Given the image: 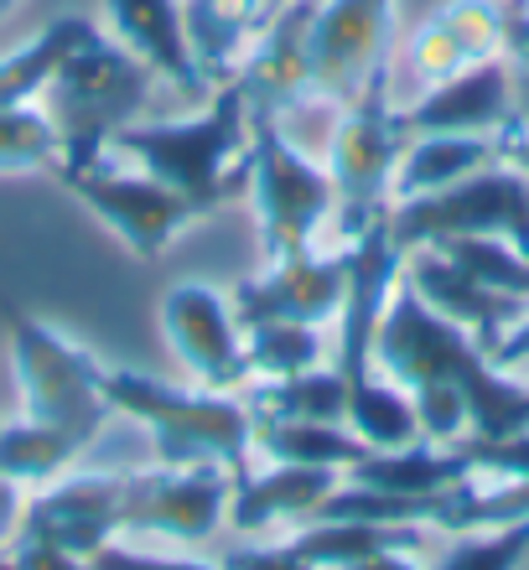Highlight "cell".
Here are the masks:
<instances>
[{"label": "cell", "mask_w": 529, "mask_h": 570, "mask_svg": "<svg viewBox=\"0 0 529 570\" xmlns=\"http://www.w3.org/2000/svg\"><path fill=\"white\" fill-rule=\"evenodd\" d=\"M499 161H509L515 171H525V177H529V136H525V130L499 136Z\"/></svg>", "instance_id": "cell-42"}, {"label": "cell", "mask_w": 529, "mask_h": 570, "mask_svg": "<svg viewBox=\"0 0 529 570\" xmlns=\"http://www.w3.org/2000/svg\"><path fill=\"white\" fill-rule=\"evenodd\" d=\"M109 156L151 171L203 218L234 193H249V115L234 83L213 89V105L193 120L125 125L109 140Z\"/></svg>", "instance_id": "cell-2"}, {"label": "cell", "mask_w": 529, "mask_h": 570, "mask_svg": "<svg viewBox=\"0 0 529 570\" xmlns=\"http://www.w3.org/2000/svg\"><path fill=\"white\" fill-rule=\"evenodd\" d=\"M286 550L312 570H353L384 550H421V524H369V519H312L291 529Z\"/></svg>", "instance_id": "cell-23"}, {"label": "cell", "mask_w": 529, "mask_h": 570, "mask_svg": "<svg viewBox=\"0 0 529 570\" xmlns=\"http://www.w3.org/2000/svg\"><path fill=\"white\" fill-rule=\"evenodd\" d=\"M275 6H281V0H275Z\"/></svg>", "instance_id": "cell-47"}, {"label": "cell", "mask_w": 529, "mask_h": 570, "mask_svg": "<svg viewBox=\"0 0 529 570\" xmlns=\"http://www.w3.org/2000/svg\"><path fill=\"white\" fill-rule=\"evenodd\" d=\"M503 58L515 68H529V6H509L503 11Z\"/></svg>", "instance_id": "cell-39"}, {"label": "cell", "mask_w": 529, "mask_h": 570, "mask_svg": "<svg viewBox=\"0 0 529 570\" xmlns=\"http://www.w3.org/2000/svg\"><path fill=\"white\" fill-rule=\"evenodd\" d=\"M349 431L374 451H400L421 435V421H415L410 394L374 368L363 384H349Z\"/></svg>", "instance_id": "cell-30"}, {"label": "cell", "mask_w": 529, "mask_h": 570, "mask_svg": "<svg viewBox=\"0 0 529 570\" xmlns=\"http://www.w3.org/2000/svg\"><path fill=\"white\" fill-rule=\"evenodd\" d=\"M94 31L99 27L84 21V16H58L52 27H42L37 37H27L21 47H11V52L0 58V109L37 105L42 89L52 83V73L68 62V52H78Z\"/></svg>", "instance_id": "cell-27"}, {"label": "cell", "mask_w": 529, "mask_h": 570, "mask_svg": "<svg viewBox=\"0 0 529 570\" xmlns=\"http://www.w3.org/2000/svg\"><path fill=\"white\" fill-rule=\"evenodd\" d=\"M337 482H343L337 466H281V462H271V472L234 482L228 524L239 529V534L302 529L322 513V503L333 498Z\"/></svg>", "instance_id": "cell-21"}, {"label": "cell", "mask_w": 529, "mask_h": 570, "mask_svg": "<svg viewBox=\"0 0 529 570\" xmlns=\"http://www.w3.org/2000/svg\"><path fill=\"white\" fill-rule=\"evenodd\" d=\"M151 83H156V73L136 52H125L115 37H99V31H94L78 52H68V62L52 73V83H47L42 99H37L62 136L58 177L84 171V166H94L99 156H109L115 130H125V125L146 109Z\"/></svg>", "instance_id": "cell-4"}, {"label": "cell", "mask_w": 529, "mask_h": 570, "mask_svg": "<svg viewBox=\"0 0 529 570\" xmlns=\"http://www.w3.org/2000/svg\"><path fill=\"white\" fill-rule=\"evenodd\" d=\"M405 125L390 105V89L369 94L359 105L337 109L333 140H327V177H333V218L337 249H349L369 224L390 218L394 208V166L405 150Z\"/></svg>", "instance_id": "cell-7"}, {"label": "cell", "mask_w": 529, "mask_h": 570, "mask_svg": "<svg viewBox=\"0 0 529 570\" xmlns=\"http://www.w3.org/2000/svg\"><path fill=\"white\" fill-rule=\"evenodd\" d=\"M317 0H281L244 58L234 89L249 120L286 125L296 109L312 105V58H306V27Z\"/></svg>", "instance_id": "cell-15"}, {"label": "cell", "mask_w": 529, "mask_h": 570, "mask_svg": "<svg viewBox=\"0 0 529 570\" xmlns=\"http://www.w3.org/2000/svg\"><path fill=\"white\" fill-rule=\"evenodd\" d=\"M105 394L115 415L146 425L161 466H224L234 472V482L249 478L255 415L244 405V394L197 390V384L187 390L136 368H109Z\"/></svg>", "instance_id": "cell-3"}, {"label": "cell", "mask_w": 529, "mask_h": 570, "mask_svg": "<svg viewBox=\"0 0 529 570\" xmlns=\"http://www.w3.org/2000/svg\"><path fill=\"white\" fill-rule=\"evenodd\" d=\"M529 556V524H499V529H468L441 556L437 570H519Z\"/></svg>", "instance_id": "cell-34"}, {"label": "cell", "mask_w": 529, "mask_h": 570, "mask_svg": "<svg viewBox=\"0 0 529 570\" xmlns=\"http://www.w3.org/2000/svg\"><path fill=\"white\" fill-rule=\"evenodd\" d=\"M62 187H68L94 218H105L109 234L140 259L161 255L182 228L197 218L167 181H156L151 171H140V166H120L115 156H99V161L84 166V171H68Z\"/></svg>", "instance_id": "cell-10"}, {"label": "cell", "mask_w": 529, "mask_h": 570, "mask_svg": "<svg viewBox=\"0 0 529 570\" xmlns=\"http://www.w3.org/2000/svg\"><path fill=\"white\" fill-rule=\"evenodd\" d=\"M343 291H349V249H306L291 259H271L265 275L234 285V316L239 327L255 322H306V327H327L343 312Z\"/></svg>", "instance_id": "cell-16"}, {"label": "cell", "mask_w": 529, "mask_h": 570, "mask_svg": "<svg viewBox=\"0 0 529 570\" xmlns=\"http://www.w3.org/2000/svg\"><path fill=\"white\" fill-rule=\"evenodd\" d=\"M499 161V136H410L394 166V203L431 197Z\"/></svg>", "instance_id": "cell-24"}, {"label": "cell", "mask_w": 529, "mask_h": 570, "mask_svg": "<svg viewBox=\"0 0 529 570\" xmlns=\"http://www.w3.org/2000/svg\"><path fill=\"white\" fill-rule=\"evenodd\" d=\"M161 332L197 390L244 394L249 390V353L234 301L203 281H177L161 296Z\"/></svg>", "instance_id": "cell-11"}, {"label": "cell", "mask_w": 529, "mask_h": 570, "mask_svg": "<svg viewBox=\"0 0 529 570\" xmlns=\"http://www.w3.org/2000/svg\"><path fill=\"white\" fill-rule=\"evenodd\" d=\"M11 570H89V560L68 556L62 544L42 540V534H16L11 550Z\"/></svg>", "instance_id": "cell-37"}, {"label": "cell", "mask_w": 529, "mask_h": 570, "mask_svg": "<svg viewBox=\"0 0 529 570\" xmlns=\"http://www.w3.org/2000/svg\"><path fill=\"white\" fill-rule=\"evenodd\" d=\"M431 249L452 259L457 271H468L478 285L488 291H503L515 301H529V259L519 255L509 239H488V234H452V239H437Z\"/></svg>", "instance_id": "cell-32"}, {"label": "cell", "mask_w": 529, "mask_h": 570, "mask_svg": "<svg viewBox=\"0 0 529 570\" xmlns=\"http://www.w3.org/2000/svg\"><path fill=\"white\" fill-rule=\"evenodd\" d=\"M374 368L410 394L421 435L452 446L462 435L529 431V384H515L509 368H493L472 332L437 316L405 281L394 285L390 312L374 337Z\"/></svg>", "instance_id": "cell-1"}, {"label": "cell", "mask_w": 529, "mask_h": 570, "mask_svg": "<svg viewBox=\"0 0 529 570\" xmlns=\"http://www.w3.org/2000/svg\"><path fill=\"white\" fill-rule=\"evenodd\" d=\"M16 11V0H0V16H11Z\"/></svg>", "instance_id": "cell-45"}, {"label": "cell", "mask_w": 529, "mask_h": 570, "mask_svg": "<svg viewBox=\"0 0 529 570\" xmlns=\"http://www.w3.org/2000/svg\"><path fill=\"white\" fill-rule=\"evenodd\" d=\"M244 353H249V384H255V379H291L322 368L327 343H322V327H306V322H255L244 327Z\"/></svg>", "instance_id": "cell-31"}, {"label": "cell", "mask_w": 529, "mask_h": 570, "mask_svg": "<svg viewBox=\"0 0 529 570\" xmlns=\"http://www.w3.org/2000/svg\"><path fill=\"white\" fill-rule=\"evenodd\" d=\"M84 451H89V441H78L74 431L21 415V421L0 425V478L16 482L21 493H27V488L37 493L47 482H58Z\"/></svg>", "instance_id": "cell-28"}, {"label": "cell", "mask_w": 529, "mask_h": 570, "mask_svg": "<svg viewBox=\"0 0 529 570\" xmlns=\"http://www.w3.org/2000/svg\"><path fill=\"white\" fill-rule=\"evenodd\" d=\"M6 316V343H11V368L16 390H21V415L47 425L74 431L78 441H89L109 425V394H105V363L94 358L84 343L62 337L58 327H47L42 316L21 312V306H0Z\"/></svg>", "instance_id": "cell-5"}, {"label": "cell", "mask_w": 529, "mask_h": 570, "mask_svg": "<svg viewBox=\"0 0 529 570\" xmlns=\"http://www.w3.org/2000/svg\"><path fill=\"white\" fill-rule=\"evenodd\" d=\"M405 271V255L390 239V218H379L349 244V291H343V312H337L333 337V368L349 384H363L374 374V337L379 322L390 312V296Z\"/></svg>", "instance_id": "cell-14"}, {"label": "cell", "mask_w": 529, "mask_h": 570, "mask_svg": "<svg viewBox=\"0 0 529 570\" xmlns=\"http://www.w3.org/2000/svg\"><path fill=\"white\" fill-rule=\"evenodd\" d=\"M249 197L265 259H291L317 249L322 224L333 218V177L327 166L291 146L286 125L249 120Z\"/></svg>", "instance_id": "cell-6"}, {"label": "cell", "mask_w": 529, "mask_h": 570, "mask_svg": "<svg viewBox=\"0 0 529 570\" xmlns=\"http://www.w3.org/2000/svg\"><path fill=\"white\" fill-rule=\"evenodd\" d=\"M519 6H529V0H519Z\"/></svg>", "instance_id": "cell-46"}, {"label": "cell", "mask_w": 529, "mask_h": 570, "mask_svg": "<svg viewBox=\"0 0 529 570\" xmlns=\"http://www.w3.org/2000/svg\"><path fill=\"white\" fill-rule=\"evenodd\" d=\"M525 358H529V312H519L515 327H509V332L499 337V343H493L488 363H493V368H519Z\"/></svg>", "instance_id": "cell-40"}, {"label": "cell", "mask_w": 529, "mask_h": 570, "mask_svg": "<svg viewBox=\"0 0 529 570\" xmlns=\"http://www.w3.org/2000/svg\"><path fill=\"white\" fill-rule=\"evenodd\" d=\"M62 166V136L42 105L0 109V171H42Z\"/></svg>", "instance_id": "cell-33"}, {"label": "cell", "mask_w": 529, "mask_h": 570, "mask_svg": "<svg viewBox=\"0 0 529 570\" xmlns=\"http://www.w3.org/2000/svg\"><path fill=\"white\" fill-rule=\"evenodd\" d=\"M125 482H130V472H120V466L62 472L58 482H47V488H37L27 498L21 534H42V540L62 544L68 556L94 566L99 550H109V544L120 540Z\"/></svg>", "instance_id": "cell-13"}, {"label": "cell", "mask_w": 529, "mask_h": 570, "mask_svg": "<svg viewBox=\"0 0 529 570\" xmlns=\"http://www.w3.org/2000/svg\"><path fill=\"white\" fill-rule=\"evenodd\" d=\"M234 472L224 466H156L130 472L125 482L120 534H151V540L197 544L228 524Z\"/></svg>", "instance_id": "cell-12"}, {"label": "cell", "mask_w": 529, "mask_h": 570, "mask_svg": "<svg viewBox=\"0 0 529 570\" xmlns=\"http://www.w3.org/2000/svg\"><path fill=\"white\" fill-rule=\"evenodd\" d=\"M405 136H503L515 125V62L488 58L478 68L441 78L400 109Z\"/></svg>", "instance_id": "cell-17"}, {"label": "cell", "mask_w": 529, "mask_h": 570, "mask_svg": "<svg viewBox=\"0 0 529 570\" xmlns=\"http://www.w3.org/2000/svg\"><path fill=\"white\" fill-rule=\"evenodd\" d=\"M224 570H312V566L291 556L286 544H275V550H228Z\"/></svg>", "instance_id": "cell-38"}, {"label": "cell", "mask_w": 529, "mask_h": 570, "mask_svg": "<svg viewBox=\"0 0 529 570\" xmlns=\"http://www.w3.org/2000/svg\"><path fill=\"white\" fill-rule=\"evenodd\" d=\"M394 0H317L306 27L312 105L349 109L390 89Z\"/></svg>", "instance_id": "cell-9"}, {"label": "cell", "mask_w": 529, "mask_h": 570, "mask_svg": "<svg viewBox=\"0 0 529 570\" xmlns=\"http://www.w3.org/2000/svg\"><path fill=\"white\" fill-rule=\"evenodd\" d=\"M89 570H224V566H208V560H177V556H151V550H125L120 540L99 550Z\"/></svg>", "instance_id": "cell-36"}, {"label": "cell", "mask_w": 529, "mask_h": 570, "mask_svg": "<svg viewBox=\"0 0 529 570\" xmlns=\"http://www.w3.org/2000/svg\"><path fill=\"white\" fill-rule=\"evenodd\" d=\"M503 11L499 0H447L421 21V31L410 37L405 62L425 89L441 78L478 68V62L503 52Z\"/></svg>", "instance_id": "cell-19"}, {"label": "cell", "mask_w": 529, "mask_h": 570, "mask_svg": "<svg viewBox=\"0 0 529 570\" xmlns=\"http://www.w3.org/2000/svg\"><path fill=\"white\" fill-rule=\"evenodd\" d=\"M353 570H415L405 560V550H384V556H369L363 566H353Z\"/></svg>", "instance_id": "cell-44"}, {"label": "cell", "mask_w": 529, "mask_h": 570, "mask_svg": "<svg viewBox=\"0 0 529 570\" xmlns=\"http://www.w3.org/2000/svg\"><path fill=\"white\" fill-rule=\"evenodd\" d=\"M509 130H525L529 136V68H515V125ZM503 130V136H509Z\"/></svg>", "instance_id": "cell-43"}, {"label": "cell", "mask_w": 529, "mask_h": 570, "mask_svg": "<svg viewBox=\"0 0 529 570\" xmlns=\"http://www.w3.org/2000/svg\"><path fill=\"white\" fill-rule=\"evenodd\" d=\"M349 478L359 488H379V493H405V498H437L457 482L478 478L472 462L462 456L457 446L437 451V446H421V441H410L400 451H369L359 466H349Z\"/></svg>", "instance_id": "cell-25"}, {"label": "cell", "mask_w": 529, "mask_h": 570, "mask_svg": "<svg viewBox=\"0 0 529 570\" xmlns=\"http://www.w3.org/2000/svg\"><path fill=\"white\" fill-rule=\"evenodd\" d=\"M452 234H488L509 239L529 259V177L509 161H488L483 171L462 177L447 193L410 197L390 208V239L400 255Z\"/></svg>", "instance_id": "cell-8"}, {"label": "cell", "mask_w": 529, "mask_h": 570, "mask_svg": "<svg viewBox=\"0 0 529 570\" xmlns=\"http://www.w3.org/2000/svg\"><path fill=\"white\" fill-rule=\"evenodd\" d=\"M452 446L468 456L478 478H529V431L499 435V441L462 435V441H452Z\"/></svg>", "instance_id": "cell-35"}, {"label": "cell", "mask_w": 529, "mask_h": 570, "mask_svg": "<svg viewBox=\"0 0 529 570\" xmlns=\"http://www.w3.org/2000/svg\"><path fill=\"white\" fill-rule=\"evenodd\" d=\"M105 27L109 37L136 52L161 83H172L187 99H203L208 78L197 73V58L187 47V21H182V0H105Z\"/></svg>", "instance_id": "cell-20"}, {"label": "cell", "mask_w": 529, "mask_h": 570, "mask_svg": "<svg viewBox=\"0 0 529 570\" xmlns=\"http://www.w3.org/2000/svg\"><path fill=\"white\" fill-rule=\"evenodd\" d=\"M400 281H405L437 316H447V322H457L462 332H472L483 353H493V343L515 327L519 312L529 306V301H515V296H503V291L478 285L468 271H457L452 259L441 255V249H431V244L410 249Z\"/></svg>", "instance_id": "cell-18"}, {"label": "cell", "mask_w": 529, "mask_h": 570, "mask_svg": "<svg viewBox=\"0 0 529 570\" xmlns=\"http://www.w3.org/2000/svg\"><path fill=\"white\" fill-rule=\"evenodd\" d=\"M255 451L281 466H337V472H349L374 446L333 421H255Z\"/></svg>", "instance_id": "cell-29"}, {"label": "cell", "mask_w": 529, "mask_h": 570, "mask_svg": "<svg viewBox=\"0 0 529 570\" xmlns=\"http://www.w3.org/2000/svg\"><path fill=\"white\" fill-rule=\"evenodd\" d=\"M275 0H182L187 21V47L197 58V73L208 78V89L234 83L249 58L255 37L271 21Z\"/></svg>", "instance_id": "cell-22"}, {"label": "cell", "mask_w": 529, "mask_h": 570, "mask_svg": "<svg viewBox=\"0 0 529 570\" xmlns=\"http://www.w3.org/2000/svg\"><path fill=\"white\" fill-rule=\"evenodd\" d=\"M244 405L255 421H333L349 425V379L333 363L306 368L291 379H255L244 390Z\"/></svg>", "instance_id": "cell-26"}, {"label": "cell", "mask_w": 529, "mask_h": 570, "mask_svg": "<svg viewBox=\"0 0 529 570\" xmlns=\"http://www.w3.org/2000/svg\"><path fill=\"white\" fill-rule=\"evenodd\" d=\"M21 509H27V498H21V488L0 478V544H11L16 534H21Z\"/></svg>", "instance_id": "cell-41"}]
</instances>
